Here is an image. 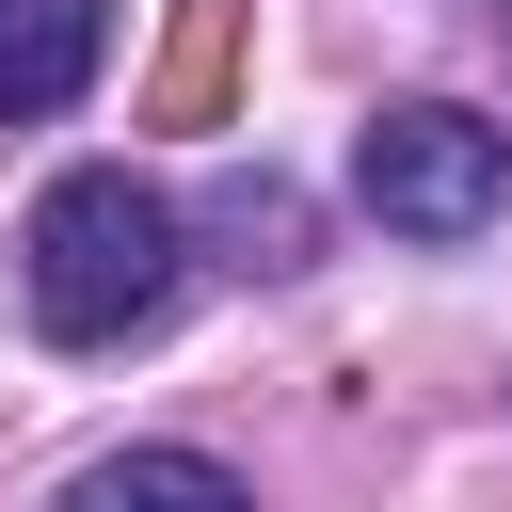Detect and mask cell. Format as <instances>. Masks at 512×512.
Instances as JSON below:
<instances>
[{"mask_svg": "<svg viewBox=\"0 0 512 512\" xmlns=\"http://www.w3.org/2000/svg\"><path fill=\"white\" fill-rule=\"evenodd\" d=\"M352 192H368V224H400V240H480V224L512 208V128H480L464 96H400V112H368Z\"/></svg>", "mask_w": 512, "mask_h": 512, "instance_id": "cell-2", "label": "cell"}, {"mask_svg": "<svg viewBox=\"0 0 512 512\" xmlns=\"http://www.w3.org/2000/svg\"><path fill=\"white\" fill-rule=\"evenodd\" d=\"M208 224L240 240V272H304V192H288V176H224Z\"/></svg>", "mask_w": 512, "mask_h": 512, "instance_id": "cell-5", "label": "cell"}, {"mask_svg": "<svg viewBox=\"0 0 512 512\" xmlns=\"http://www.w3.org/2000/svg\"><path fill=\"white\" fill-rule=\"evenodd\" d=\"M64 512H256V496H240V464H208V448H112V464L64 480Z\"/></svg>", "mask_w": 512, "mask_h": 512, "instance_id": "cell-4", "label": "cell"}, {"mask_svg": "<svg viewBox=\"0 0 512 512\" xmlns=\"http://www.w3.org/2000/svg\"><path fill=\"white\" fill-rule=\"evenodd\" d=\"M224 32H240V0H192V32H176V80H160L176 112H208V96H224Z\"/></svg>", "mask_w": 512, "mask_h": 512, "instance_id": "cell-6", "label": "cell"}, {"mask_svg": "<svg viewBox=\"0 0 512 512\" xmlns=\"http://www.w3.org/2000/svg\"><path fill=\"white\" fill-rule=\"evenodd\" d=\"M16 288H32V336H64V352L144 336V320L176 304V208H160L128 160H80V176L32 192V224H16Z\"/></svg>", "mask_w": 512, "mask_h": 512, "instance_id": "cell-1", "label": "cell"}, {"mask_svg": "<svg viewBox=\"0 0 512 512\" xmlns=\"http://www.w3.org/2000/svg\"><path fill=\"white\" fill-rule=\"evenodd\" d=\"M96 64H112V0H0V128L80 112Z\"/></svg>", "mask_w": 512, "mask_h": 512, "instance_id": "cell-3", "label": "cell"}]
</instances>
